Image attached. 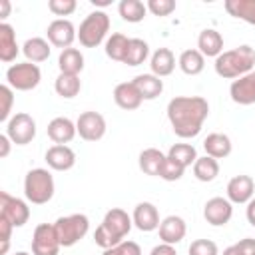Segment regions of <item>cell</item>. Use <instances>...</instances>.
<instances>
[{
  "mask_svg": "<svg viewBox=\"0 0 255 255\" xmlns=\"http://www.w3.org/2000/svg\"><path fill=\"white\" fill-rule=\"evenodd\" d=\"M209 116V104L201 96H175L167 104V120L177 137H195Z\"/></svg>",
  "mask_w": 255,
  "mask_h": 255,
  "instance_id": "obj_1",
  "label": "cell"
},
{
  "mask_svg": "<svg viewBox=\"0 0 255 255\" xmlns=\"http://www.w3.org/2000/svg\"><path fill=\"white\" fill-rule=\"evenodd\" d=\"M131 225H133V221L128 215V211H124L120 207H112L104 215L100 227L96 229L94 241L102 249H112V247H116L124 241V237L131 231Z\"/></svg>",
  "mask_w": 255,
  "mask_h": 255,
  "instance_id": "obj_2",
  "label": "cell"
},
{
  "mask_svg": "<svg viewBox=\"0 0 255 255\" xmlns=\"http://www.w3.org/2000/svg\"><path fill=\"white\" fill-rule=\"evenodd\" d=\"M253 66H255V50L247 44L237 46L227 52H221L213 64L215 74L225 80H237V78L249 74Z\"/></svg>",
  "mask_w": 255,
  "mask_h": 255,
  "instance_id": "obj_3",
  "label": "cell"
},
{
  "mask_svg": "<svg viewBox=\"0 0 255 255\" xmlns=\"http://www.w3.org/2000/svg\"><path fill=\"white\" fill-rule=\"evenodd\" d=\"M54 177L44 167H34L24 177V195L34 205H44L54 197Z\"/></svg>",
  "mask_w": 255,
  "mask_h": 255,
  "instance_id": "obj_4",
  "label": "cell"
},
{
  "mask_svg": "<svg viewBox=\"0 0 255 255\" xmlns=\"http://www.w3.org/2000/svg\"><path fill=\"white\" fill-rule=\"evenodd\" d=\"M110 30V16L104 10H96L84 18L78 30V40L84 48H96L104 42Z\"/></svg>",
  "mask_w": 255,
  "mask_h": 255,
  "instance_id": "obj_5",
  "label": "cell"
},
{
  "mask_svg": "<svg viewBox=\"0 0 255 255\" xmlns=\"http://www.w3.org/2000/svg\"><path fill=\"white\" fill-rule=\"evenodd\" d=\"M54 227H56L60 245L62 247H72L80 239H84L86 233L90 231V219L84 213H72V215L58 217Z\"/></svg>",
  "mask_w": 255,
  "mask_h": 255,
  "instance_id": "obj_6",
  "label": "cell"
},
{
  "mask_svg": "<svg viewBox=\"0 0 255 255\" xmlns=\"http://www.w3.org/2000/svg\"><path fill=\"white\" fill-rule=\"evenodd\" d=\"M42 80V72L36 64L32 62H20V64H12L6 70V82L12 90L18 92H30L34 90Z\"/></svg>",
  "mask_w": 255,
  "mask_h": 255,
  "instance_id": "obj_7",
  "label": "cell"
},
{
  "mask_svg": "<svg viewBox=\"0 0 255 255\" xmlns=\"http://www.w3.org/2000/svg\"><path fill=\"white\" fill-rule=\"evenodd\" d=\"M6 135L12 139V143L16 145H26L36 137V120L26 114V112H18L14 114L8 124H6Z\"/></svg>",
  "mask_w": 255,
  "mask_h": 255,
  "instance_id": "obj_8",
  "label": "cell"
},
{
  "mask_svg": "<svg viewBox=\"0 0 255 255\" xmlns=\"http://www.w3.org/2000/svg\"><path fill=\"white\" fill-rule=\"evenodd\" d=\"M0 217L10 221L12 227H22L30 219V207L8 191H0Z\"/></svg>",
  "mask_w": 255,
  "mask_h": 255,
  "instance_id": "obj_9",
  "label": "cell"
},
{
  "mask_svg": "<svg viewBox=\"0 0 255 255\" xmlns=\"http://www.w3.org/2000/svg\"><path fill=\"white\" fill-rule=\"evenodd\" d=\"M60 239L54 223H40L32 233V255H58Z\"/></svg>",
  "mask_w": 255,
  "mask_h": 255,
  "instance_id": "obj_10",
  "label": "cell"
},
{
  "mask_svg": "<svg viewBox=\"0 0 255 255\" xmlns=\"http://www.w3.org/2000/svg\"><path fill=\"white\" fill-rule=\"evenodd\" d=\"M76 129L82 139L86 141H98L106 135V120L98 112H82L76 120Z\"/></svg>",
  "mask_w": 255,
  "mask_h": 255,
  "instance_id": "obj_11",
  "label": "cell"
},
{
  "mask_svg": "<svg viewBox=\"0 0 255 255\" xmlns=\"http://www.w3.org/2000/svg\"><path fill=\"white\" fill-rule=\"evenodd\" d=\"M46 36H48V42L56 48H72V42L78 38V32L74 28V24L66 18H56L48 24L46 28Z\"/></svg>",
  "mask_w": 255,
  "mask_h": 255,
  "instance_id": "obj_12",
  "label": "cell"
},
{
  "mask_svg": "<svg viewBox=\"0 0 255 255\" xmlns=\"http://www.w3.org/2000/svg\"><path fill=\"white\" fill-rule=\"evenodd\" d=\"M203 217L209 225L221 227L233 217V203L227 197H211L203 205Z\"/></svg>",
  "mask_w": 255,
  "mask_h": 255,
  "instance_id": "obj_13",
  "label": "cell"
},
{
  "mask_svg": "<svg viewBox=\"0 0 255 255\" xmlns=\"http://www.w3.org/2000/svg\"><path fill=\"white\" fill-rule=\"evenodd\" d=\"M253 193H255V181L251 175H235L229 179L227 183V199L231 203H249L253 199Z\"/></svg>",
  "mask_w": 255,
  "mask_h": 255,
  "instance_id": "obj_14",
  "label": "cell"
},
{
  "mask_svg": "<svg viewBox=\"0 0 255 255\" xmlns=\"http://www.w3.org/2000/svg\"><path fill=\"white\" fill-rule=\"evenodd\" d=\"M131 221H133V225H135L139 231H145V233L159 229V223H161V221H159V211H157V207H155L153 203H149V201H141V203H137V205L133 207Z\"/></svg>",
  "mask_w": 255,
  "mask_h": 255,
  "instance_id": "obj_15",
  "label": "cell"
},
{
  "mask_svg": "<svg viewBox=\"0 0 255 255\" xmlns=\"http://www.w3.org/2000/svg\"><path fill=\"white\" fill-rule=\"evenodd\" d=\"M229 96L239 106L255 104V72H249V74L233 80L229 86Z\"/></svg>",
  "mask_w": 255,
  "mask_h": 255,
  "instance_id": "obj_16",
  "label": "cell"
},
{
  "mask_svg": "<svg viewBox=\"0 0 255 255\" xmlns=\"http://www.w3.org/2000/svg\"><path fill=\"white\" fill-rule=\"evenodd\" d=\"M46 131H48V137H50L56 145H66V143H70V141L76 137V133H78L76 124H74L70 118H64V116L54 118V120L48 124Z\"/></svg>",
  "mask_w": 255,
  "mask_h": 255,
  "instance_id": "obj_17",
  "label": "cell"
},
{
  "mask_svg": "<svg viewBox=\"0 0 255 255\" xmlns=\"http://www.w3.org/2000/svg\"><path fill=\"white\" fill-rule=\"evenodd\" d=\"M159 239L161 243H167V245H175L179 243L185 233H187V225L183 221V217L179 215H167L165 219H161L159 223Z\"/></svg>",
  "mask_w": 255,
  "mask_h": 255,
  "instance_id": "obj_18",
  "label": "cell"
},
{
  "mask_svg": "<svg viewBox=\"0 0 255 255\" xmlns=\"http://www.w3.org/2000/svg\"><path fill=\"white\" fill-rule=\"evenodd\" d=\"M44 159H46L48 167H52L56 171H68L76 165V153L70 145H52V147H48Z\"/></svg>",
  "mask_w": 255,
  "mask_h": 255,
  "instance_id": "obj_19",
  "label": "cell"
},
{
  "mask_svg": "<svg viewBox=\"0 0 255 255\" xmlns=\"http://www.w3.org/2000/svg\"><path fill=\"white\" fill-rule=\"evenodd\" d=\"M114 102L122 110L131 112V110H137L141 106L143 98H141V94H139V90L135 88L133 82H122L114 88Z\"/></svg>",
  "mask_w": 255,
  "mask_h": 255,
  "instance_id": "obj_20",
  "label": "cell"
},
{
  "mask_svg": "<svg viewBox=\"0 0 255 255\" xmlns=\"http://www.w3.org/2000/svg\"><path fill=\"white\" fill-rule=\"evenodd\" d=\"M197 50L205 56V58H217L223 52V38L217 30L213 28H205L199 32L197 36Z\"/></svg>",
  "mask_w": 255,
  "mask_h": 255,
  "instance_id": "obj_21",
  "label": "cell"
},
{
  "mask_svg": "<svg viewBox=\"0 0 255 255\" xmlns=\"http://www.w3.org/2000/svg\"><path fill=\"white\" fill-rule=\"evenodd\" d=\"M149 68H151V74L157 76V78L169 76L175 70V56H173V52L169 48H157L151 54Z\"/></svg>",
  "mask_w": 255,
  "mask_h": 255,
  "instance_id": "obj_22",
  "label": "cell"
},
{
  "mask_svg": "<svg viewBox=\"0 0 255 255\" xmlns=\"http://www.w3.org/2000/svg\"><path fill=\"white\" fill-rule=\"evenodd\" d=\"M231 147H233V145H231L229 135L219 133V131L209 133V135L203 139L205 155H209V157H213V159H223V157H227V155L231 153Z\"/></svg>",
  "mask_w": 255,
  "mask_h": 255,
  "instance_id": "obj_23",
  "label": "cell"
},
{
  "mask_svg": "<svg viewBox=\"0 0 255 255\" xmlns=\"http://www.w3.org/2000/svg\"><path fill=\"white\" fill-rule=\"evenodd\" d=\"M20 48L16 44V32L10 24L2 22L0 24V60L2 62H14L18 56Z\"/></svg>",
  "mask_w": 255,
  "mask_h": 255,
  "instance_id": "obj_24",
  "label": "cell"
},
{
  "mask_svg": "<svg viewBox=\"0 0 255 255\" xmlns=\"http://www.w3.org/2000/svg\"><path fill=\"white\" fill-rule=\"evenodd\" d=\"M22 52L26 56L28 62L32 64H40V62H46L50 58V42L40 38V36H34V38H28L22 46Z\"/></svg>",
  "mask_w": 255,
  "mask_h": 255,
  "instance_id": "obj_25",
  "label": "cell"
},
{
  "mask_svg": "<svg viewBox=\"0 0 255 255\" xmlns=\"http://www.w3.org/2000/svg\"><path fill=\"white\" fill-rule=\"evenodd\" d=\"M58 68H60V74H72V76H78L82 70H84V56L78 48H66L60 52V58H58Z\"/></svg>",
  "mask_w": 255,
  "mask_h": 255,
  "instance_id": "obj_26",
  "label": "cell"
},
{
  "mask_svg": "<svg viewBox=\"0 0 255 255\" xmlns=\"http://www.w3.org/2000/svg\"><path fill=\"white\" fill-rule=\"evenodd\" d=\"M135 84V88L139 90L143 100H155L161 92H163V82L161 78L153 76V74H139L131 80Z\"/></svg>",
  "mask_w": 255,
  "mask_h": 255,
  "instance_id": "obj_27",
  "label": "cell"
},
{
  "mask_svg": "<svg viewBox=\"0 0 255 255\" xmlns=\"http://www.w3.org/2000/svg\"><path fill=\"white\" fill-rule=\"evenodd\" d=\"M177 66L183 74L187 76H197L203 72L205 68V56L199 52V50H183L179 54V60H177Z\"/></svg>",
  "mask_w": 255,
  "mask_h": 255,
  "instance_id": "obj_28",
  "label": "cell"
},
{
  "mask_svg": "<svg viewBox=\"0 0 255 255\" xmlns=\"http://www.w3.org/2000/svg\"><path fill=\"white\" fill-rule=\"evenodd\" d=\"M165 157L167 155L163 151H159L157 147H147L139 153V169L145 175H159Z\"/></svg>",
  "mask_w": 255,
  "mask_h": 255,
  "instance_id": "obj_29",
  "label": "cell"
},
{
  "mask_svg": "<svg viewBox=\"0 0 255 255\" xmlns=\"http://www.w3.org/2000/svg\"><path fill=\"white\" fill-rule=\"evenodd\" d=\"M225 10L233 18H239L255 26V0H225Z\"/></svg>",
  "mask_w": 255,
  "mask_h": 255,
  "instance_id": "obj_30",
  "label": "cell"
},
{
  "mask_svg": "<svg viewBox=\"0 0 255 255\" xmlns=\"http://www.w3.org/2000/svg\"><path fill=\"white\" fill-rule=\"evenodd\" d=\"M54 90L60 98H66V100H72L80 94L82 90V82H80V76H72V74H60L54 82Z\"/></svg>",
  "mask_w": 255,
  "mask_h": 255,
  "instance_id": "obj_31",
  "label": "cell"
},
{
  "mask_svg": "<svg viewBox=\"0 0 255 255\" xmlns=\"http://www.w3.org/2000/svg\"><path fill=\"white\" fill-rule=\"evenodd\" d=\"M193 175H195V179H199L203 183L213 181L219 175V163H217V159H213L209 155L197 157L195 163H193Z\"/></svg>",
  "mask_w": 255,
  "mask_h": 255,
  "instance_id": "obj_32",
  "label": "cell"
},
{
  "mask_svg": "<svg viewBox=\"0 0 255 255\" xmlns=\"http://www.w3.org/2000/svg\"><path fill=\"white\" fill-rule=\"evenodd\" d=\"M118 12L120 16L126 20V22H131V24H137L145 18L147 14V6L141 2V0H122L120 6H118Z\"/></svg>",
  "mask_w": 255,
  "mask_h": 255,
  "instance_id": "obj_33",
  "label": "cell"
},
{
  "mask_svg": "<svg viewBox=\"0 0 255 255\" xmlns=\"http://www.w3.org/2000/svg\"><path fill=\"white\" fill-rule=\"evenodd\" d=\"M128 46H129V38L116 32L106 40V56L116 62H124L128 54Z\"/></svg>",
  "mask_w": 255,
  "mask_h": 255,
  "instance_id": "obj_34",
  "label": "cell"
},
{
  "mask_svg": "<svg viewBox=\"0 0 255 255\" xmlns=\"http://www.w3.org/2000/svg\"><path fill=\"white\" fill-rule=\"evenodd\" d=\"M149 56V46L145 40L141 38H129V46H128V54L124 64L128 66H139L145 62V58Z\"/></svg>",
  "mask_w": 255,
  "mask_h": 255,
  "instance_id": "obj_35",
  "label": "cell"
},
{
  "mask_svg": "<svg viewBox=\"0 0 255 255\" xmlns=\"http://www.w3.org/2000/svg\"><path fill=\"white\" fill-rule=\"evenodd\" d=\"M167 157L173 159L175 163H179L181 167H189V165L195 163L197 151H195V147L189 145V143H173V145L169 147V151H167Z\"/></svg>",
  "mask_w": 255,
  "mask_h": 255,
  "instance_id": "obj_36",
  "label": "cell"
},
{
  "mask_svg": "<svg viewBox=\"0 0 255 255\" xmlns=\"http://www.w3.org/2000/svg\"><path fill=\"white\" fill-rule=\"evenodd\" d=\"M0 100H2V108H0V122L10 120V112H12V104H14V92L8 84L0 86Z\"/></svg>",
  "mask_w": 255,
  "mask_h": 255,
  "instance_id": "obj_37",
  "label": "cell"
},
{
  "mask_svg": "<svg viewBox=\"0 0 255 255\" xmlns=\"http://www.w3.org/2000/svg\"><path fill=\"white\" fill-rule=\"evenodd\" d=\"M183 171H185V167H181V165H179V163H175L173 159L165 157V161H163L161 171H159V175H157V177H161V179H165V181H177V179H181Z\"/></svg>",
  "mask_w": 255,
  "mask_h": 255,
  "instance_id": "obj_38",
  "label": "cell"
},
{
  "mask_svg": "<svg viewBox=\"0 0 255 255\" xmlns=\"http://www.w3.org/2000/svg\"><path fill=\"white\" fill-rule=\"evenodd\" d=\"M187 251L189 255H219V249L211 239H195Z\"/></svg>",
  "mask_w": 255,
  "mask_h": 255,
  "instance_id": "obj_39",
  "label": "cell"
},
{
  "mask_svg": "<svg viewBox=\"0 0 255 255\" xmlns=\"http://www.w3.org/2000/svg\"><path fill=\"white\" fill-rule=\"evenodd\" d=\"M145 6L153 16H169L175 10V0H147Z\"/></svg>",
  "mask_w": 255,
  "mask_h": 255,
  "instance_id": "obj_40",
  "label": "cell"
},
{
  "mask_svg": "<svg viewBox=\"0 0 255 255\" xmlns=\"http://www.w3.org/2000/svg\"><path fill=\"white\" fill-rule=\"evenodd\" d=\"M104 255H141V247L135 241H122L112 249H104Z\"/></svg>",
  "mask_w": 255,
  "mask_h": 255,
  "instance_id": "obj_41",
  "label": "cell"
},
{
  "mask_svg": "<svg viewBox=\"0 0 255 255\" xmlns=\"http://www.w3.org/2000/svg\"><path fill=\"white\" fill-rule=\"evenodd\" d=\"M76 0H50L48 2V8L52 14L56 16H70L74 10H76Z\"/></svg>",
  "mask_w": 255,
  "mask_h": 255,
  "instance_id": "obj_42",
  "label": "cell"
},
{
  "mask_svg": "<svg viewBox=\"0 0 255 255\" xmlns=\"http://www.w3.org/2000/svg\"><path fill=\"white\" fill-rule=\"evenodd\" d=\"M12 229H14V227H12V223L0 217V241H2V247H0V255H6V253H8Z\"/></svg>",
  "mask_w": 255,
  "mask_h": 255,
  "instance_id": "obj_43",
  "label": "cell"
},
{
  "mask_svg": "<svg viewBox=\"0 0 255 255\" xmlns=\"http://www.w3.org/2000/svg\"><path fill=\"white\" fill-rule=\"evenodd\" d=\"M235 247L241 251V255H253V253H255V239L245 237V239L237 241V243H235Z\"/></svg>",
  "mask_w": 255,
  "mask_h": 255,
  "instance_id": "obj_44",
  "label": "cell"
},
{
  "mask_svg": "<svg viewBox=\"0 0 255 255\" xmlns=\"http://www.w3.org/2000/svg\"><path fill=\"white\" fill-rule=\"evenodd\" d=\"M149 255H177V251H175V245L159 243V245H155V247L149 251Z\"/></svg>",
  "mask_w": 255,
  "mask_h": 255,
  "instance_id": "obj_45",
  "label": "cell"
},
{
  "mask_svg": "<svg viewBox=\"0 0 255 255\" xmlns=\"http://www.w3.org/2000/svg\"><path fill=\"white\" fill-rule=\"evenodd\" d=\"M10 143H12V139H10L6 133H2V135H0V157H8V153H10Z\"/></svg>",
  "mask_w": 255,
  "mask_h": 255,
  "instance_id": "obj_46",
  "label": "cell"
},
{
  "mask_svg": "<svg viewBox=\"0 0 255 255\" xmlns=\"http://www.w3.org/2000/svg\"><path fill=\"white\" fill-rule=\"evenodd\" d=\"M245 215H247V221H249V225H253V227H255V197H253V199L247 203Z\"/></svg>",
  "mask_w": 255,
  "mask_h": 255,
  "instance_id": "obj_47",
  "label": "cell"
},
{
  "mask_svg": "<svg viewBox=\"0 0 255 255\" xmlns=\"http://www.w3.org/2000/svg\"><path fill=\"white\" fill-rule=\"evenodd\" d=\"M0 6H2V14H0V18H6V16L10 14V2H8V0H2Z\"/></svg>",
  "mask_w": 255,
  "mask_h": 255,
  "instance_id": "obj_48",
  "label": "cell"
},
{
  "mask_svg": "<svg viewBox=\"0 0 255 255\" xmlns=\"http://www.w3.org/2000/svg\"><path fill=\"white\" fill-rule=\"evenodd\" d=\"M223 255H241V251L235 245H229L227 249H223Z\"/></svg>",
  "mask_w": 255,
  "mask_h": 255,
  "instance_id": "obj_49",
  "label": "cell"
},
{
  "mask_svg": "<svg viewBox=\"0 0 255 255\" xmlns=\"http://www.w3.org/2000/svg\"><path fill=\"white\" fill-rule=\"evenodd\" d=\"M92 4L94 6H108V4H112V0H92Z\"/></svg>",
  "mask_w": 255,
  "mask_h": 255,
  "instance_id": "obj_50",
  "label": "cell"
},
{
  "mask_svg": "<svg viewBox=\"0 0 255 255\" xmlns=\"http://www.w3.org/2000/svg\"><path fill=\"white\" fill-rule=\"evenodd\" d=\"M14 255H30V253H26V251H18V253H14Z\"/></svg>",
  "mask_w": 255,
  "mask_h": 255,
  "instance_id": "obj_51",
  "label": "cell"
},
{
  "mask_svg": "<svg viewBox=\"0 0 255 255\" xmlns=\"http://www.w3.org/2000/svg\"><path fill=\"white\" fill-rule=\"evenodd\" d=\"M253 255H255V253H253Z\"/></svg>",
  "mask_w": 255,
  "mask_h": 255,
  "instance_id": "obj_52",
  "label": "cell"
}]
</instances>
